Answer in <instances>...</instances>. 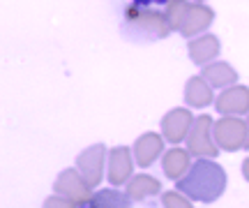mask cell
Masks as SVG:
<instances>
[{"label":"cell","mask_w":249,"mask_h":208,"mask_svg":"<svg viewBox=\"0 0 249 208\" xmlns=\"http://www.w3.org/2000/svg\"><path fill=\"white\" fill-rule=\"evenodd\" d=\"M176 183H178V192L187 194L189 199L210 204L219 199L222 192L226 190V171L213 160H196L189 167V171Z\"/></svg>","instance_id":"obj_1"},{"label":"cell","mask_w":249,"mask_h":208,"mask_svg":"<svg viewBox=\"0 0 249 208\" xmlns=\"http://www.w3.org/2000/svg\"><path fill=\"white\" fill-rule=\"evenodd\" d=\"M213 125L214 120L210 116L194 118V125H192L189 136H187V146H189V153L192 155H196V157H217L219 146L214 144Z\"/></svg>","instance_id":"obj_2"},{"label":"cell","mask_w":249,"mask_h":208,"mask_svg":"<svg viewBox=\"0 0 249 208\" xmlns=\"http://www.w3.org/2000/svg\"><path fill=\"white\" fill-rule=\"evenodd\" d=\"M213 136L219 148L233 153L247 144V125H245V120L235 116H224L222 120H217L213 125Z\"/></svg>","instance_id":"obj_3"},{"label":"cell","mask_w":249,"mask_h":208,"mask_svg":"<svg viewBox=\"0 0 249 208\" xmlns=\"http://www.w3.org/2000/svg\"><path fill=\"white\" fill-rule=\"evenodd\" d=\"M53 190L60 194V197H67V199H74L83 204L92 197L90 192V185L86 183V178L81 176L76 169H65V171L58 176V181L53 183Z\"/></svg>","instance_id":"obj_4"},{"label":"cell","mask_w":249,"mask_h":208,"mask_svg":"<svg viewBox=\"0 0 249 208\" xmlns=\"http://www.w3.org/2000/svg\"><path fill=\"white\" fill-rule=\"evenodd\" d=\"M104 155H107V148L102 144H95L86 148L83 153L76 157V164H79L81 176L86 178L90 188H95L99 181H102V173H104Z\"/></svg>","instance_id":"obj_5"},{"label":"cell","mask_w":249,"mask_h":208,"mask_svg":"<svg viewBox=\"0 0 249 208\" xmlns=\"http://www.w3.org/2000/svg\"><path fill=\"white\" fill-rule=\"evenodd\" d=\"M194 125V116L189 113V109H171L166 116L161 118V132L164 136L169 139L171 144H178L182 141L187 134H189V130Z\"/></svg>","instance_id":"obj_6"},{"label":"cell","mask_w":249,"mask_h":208,"mask_svg":"<svg viewBox=\"0 0 249 208\" xmlns=\"http://www.w3.org/2000/svg\"><path fill=\"white\" fill-rule=\"evenodd\" d=\"M214 107L224 116H240L249 113V88L245 86H231L217 97Z\"/></svg>","instance_id":"obj_7"},{"label":"cell","mask_w":249,"mask_h":208,"mask_svg":"<svg viewBox=\"0 0 249 208\" xmlns=\"http://www.w3.org/2000/svg\"><path fill=\"white\" fill-rule=\"evenodd\" d=\"M127 19L132 21L134 26L143 28V30H150L155 37H166L171 30L169 19L161 12H141L136 7H129L127 9Z\"/></svg>","instance_id":"obj_8"},{"label":"cell","mask_w":249,"mask_h":208,"mask_svg":"<svg viewBox=\"0 0 249 208\" xmlns=\"http://www.w3.org/2000/svg\"><path fill=\"white\" fill-rule=\"evenodd\" d=\"M132 178V153L127 146H118L108 155V181L123 185Z\"/></svg>","instance_id":"obj_9"},{"label":"cell","mask_w":249,"mask_h":208,"mask_svg":"<svg viewBox=\"0 0 249 208\" xmlns=\"http://www.w3.org/2000/svg\"><path fill=\"white\" fill-rule=\"evenodd\" d=\"M214 19V12L210 7H205L201 2H196V5H189L187 9L185 19H182V23H180V33L185 37H192V35H198L201 30L213 23Z\"/></svg>","instance_id":"obj_10"},{"label":"cell","mask_w":249,"mask_h":208,"mask_svg":"<svg viewBox=\"0 0 249 208\" xmlns=\"http://www.w3.org/2000/svg\"><path fill=\"white\" fill-rule=\"evenodd\" d=\"M161 151H164L161 136L155 134V132H145V134H141L136 139V144H134L136 164H139V167H150V164L161 155Z\"/></svg>","instance_id":"obj_11"},{"label":"cell","mask_w":249,"mask_h":208,"mask_svg":"<svg viewBox=\"0 0 249 208\" xmlns=\"http://www.w3.org/2000/svg\"><path fill=\"white\" fill-rule=\"evenodd\" d=\"M219 54V39L214 35H201L189 42V58L198 65H205Z\"/></svg>","instance_id":"obj_12"},{"label":"cell","mask_w":249,"mask_h":208,"mask_svg":"<svg viewBox=\"0 0 249 208\" xmlns=\"http://www.w3.org/2000/svg\"><path fill=\"white\" fill-rule=\"evenodd\" d=\"M129 197L118 190H99L88 201L79 204V208H129Z\"/></svg>","instance_id":"obj_13"},{"label":"cell","mask_w":249,"mask_h":208,"mask_svg":"<svg viewBox=\"0 0 249 208\" xmlns=\"http://www.w3.org/2000/svg\"><path fill=\"white\" fill-rule=\"evenodd\" d=\"M185 100L189 107H208L213 102V91L203 76H192L185 86Z\"/></svg>","instance_id":"obj_14"},{"label":"cell","mask_w":249,"mask_h":208,"mask_svg":"<svg viewBox=\"0 0 249 208\" xmlns=\"http://www.w3.org/2000/svg\"><path fill=\"white\" fill-rule=\"evenodd\" d=\"M164 173L173 178V181H180L187 171H189V151H182V148H171L169 153L164 155Z\"/></svg>","instance_id":"obj_15"},{"label":"cell","mask_w":249,"mask_h":208,"mask_svg":"<svg viewBox=\"0 0 249 208\" xmlns=\"http://www.w3.org/2000/svg\"><path fill=\"white\" fill-rule=\"evenodd\" d=\"M201 76H203L210 86H217V88H222V86H233V83L238 81V72H235L229 63L208 65V67H203V74H201Z\"/></svg>","instance_id":"obj_16"},{"label":"cell","mask_w":249,"mask_h":208,"mask_svg":"<svg viewBox=\"0 0 249 208\" xmlns=\"http://www.w3.org/2000/svg\"><path fill=\"white\" fill-rule=\"evenodd\" d=\"M160 188L161 185L157 178H152L148 173H141V176H134L132 181H127V197L141 201L145 197H150V194H157Z\"/></svg>","instance_id":"obj_17"},{"label":"cell","mask_w":249,"mask_h":208,"mask_svg":"<svg viewBox=\"0 0 249 208\" xmlns=\"http://www.w3.org/2000/svg\"><path fill=\"white\" fill-rule=\"evenodd\" d=\"M187 9H189V5H187V0H169L166 19H169L171 30H176V28L180 30V23H182V19H185Z\"/></svg>","instance_id":"obj_18"},{"label":"cell","mask_w":249,"mask_h":208,"mask_svg":"<svg viewBox=\"0 0 249 208\" xmlns=\"http://www.w3.org/2000/svg\"><path fill=\"white\" fill-rule=\"evenodd\" d=\"M161 204L164 208H194L192 206V201L185 199L182 197V192H164V197H161Z\"/></svg>","instance_id":"obj_19"},{"label":"cell","mask_w":249,"mask_h":208,"mask_svg":"<svg viewBox=\"0 0 249 208\" xmlns=\"http://www.w3.org/2000/svg\"><path fill=\"white\" fill-rule=\"evenodd\" d=\"M44 208H79V201L74 199H67V197H49L44 201Z\"/></svg>","instance_id":"obj_20"},{"label":"cell","mask_w":249,"mask_h":208,"mask_svg":"<svg viewBox=\"0 0 249 208\" xmlns=\"http://www.w3.org/2000/svg\"><path fill=\"white\" fill-rule=\"evenodd\" d=\"M242 173H245V178L249 181V157L245 160V162H242Z\"/></svg>","instance_id":"obj_21"},{"label":"cell","mask_w":249,"mask_h":208,"mask_svg":"<svg viewBox=\"0 0 249 208\" xmlns=\"http://www.w3.org/2000/svg\"><path fill=\"white\" fill-rule=\"evenodd\" d=\"M245 125H247V144H245V146L249 148V116H247V120H245Z\"/></svg>","instance_id":"obj_22"},{"label":"cell","mask_w":249,"mask_h":208,"mask_svg":"<svg viewBox=\"0 0 249 208\" xmlns=\"http://www.w3.org/2000/svg\"><path fill=\"white\" fill-rule=\"evenodd\" d=\"M136 2H150V0H136Z\"/></svg>","instance_id":"obj_23"}]
</instances>
